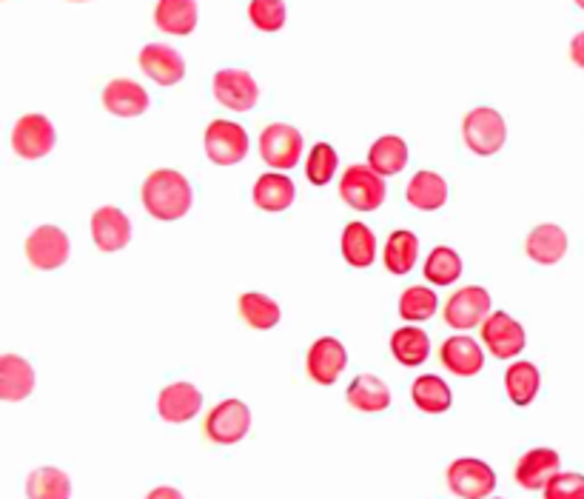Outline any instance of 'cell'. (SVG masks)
I'll list each match as a JSON object with an SVG mask.
<instances>
[{
	"mask_svg": "<svg viewBox=\"0 0 584 499\" xmlns=\"http://www.w3.org/2000/svg\"><path fill=\"white\" fill-rule=\"evenodd\" d=\"M463 137L474 155L490 157L505 146L507 140V124L505 117L490 106H476L465 115L463 120Z\"/></svg>",
	"mask_w": 584,
	"mask_h": 499,
	"instance_id": "2",
	"label": "cell"
},
{
	"mask_svg": "<svg viewBox=\"0 0 584 499\" xmlns=\"http://www.w3.org/2000/svg\"><path fill=\"white\" fill-rule=\"evenodd\" d=\"M391 351L393 356H397L399 365L413 369V365H422L425 360H428L430 340L422 329H417V325H405V329L393 331Z\"/></svg>",
	"mask_w": 584,
	"mask_h": 499,
	"instance_id": "30",
	"label": "cell"
},
{
	"mask_svg": "<svg viewBox=\"0 0 584 499\" xmlns=\"http://www.w3.org/2000/svg\"><path fill=\"white\" fill-rule=\"evenodd\" d=\"M91 241L106 254L123 252L132 241L129 217L115 206L97 208V212L91 214Z\"/></svg>",
	"mask_w": 584,
	"mask_h": 499,
	"instance_id": "14",
	"label": "cell"
},
{
	"mask_svg": "<svg viewBox=\"0 0 584 499\" xmlns=\"http://www.w3.org/2000/svg\"><path fill=\"white\" fill-rule=\"evenodd\" d=\"M249 20L260 32H280L285 27V3L283 0H251Z\"/></svg>",
	"mask_w": 584,
	"mask_h": 499,
	"instance_id": "37",
	"label": "cell"
},
{
	"mask_svg": "<svg viewBox=\"0 0 584 499\" xmlns=\"http://www.w3.org/2000/svg\"><path fill=\"white\" fill-rule=\"evenodd\" d=\"M539 385H542L539 369H536L533 363H527V360H519V363H514L505 371V391L507 397H510V402L519 405V409H525V405H531V402L536 400Z\"/></svg>",
	"mask_w": 584,
	"mask_h": 499,
	"instance_id": "28",
	"label": "cell"
},
{
	"mask_svg": "<svg viewBox=\"0 0 584 499\" xmlns=\"http://www.w3.org/2000/svg\"><path fill=\"white\" fill-rule=\"evenodd\" d=\"M192 203V183L177 169H157L143 183V206L155 221H183Z\"/></svg>",
	"mask_w": 584,
	"mask_h": 499,
	"instance_id": "1",
	"label": "cell"
},
{
	"mask_svg": "<svg viewBox=\"0 0 584 499\" xmlns=\"http://www.w3.org/2000/svg\"><path fill=\"white\" fill-rule=\"evenodd\" d=\"M571 60L578 69H584V32H578L576 38L571 40Z\"/></svg>",
	"mask_w": 584,
	"mask_h": 499,
	"instance_id": "39",
	"label": "cell"
},
{
	"mask_svg": "<svg viewBox=\"0 0 584 499\" xmlns=\"http://www.w3.org/2000/svg\"><path fill=\"white\" fill-rule=\"evenodd\" d=\"M348 405L362 414H382L391 405V389L377 374H360L348 385Z\"/></svg>",
	"mask_w": 584,
	"mask_h": 499,
	"instance_id": "20",
	"label": "cell"
},
{
	"mask_svg": "<svg viewBox=\"0 0 584 499\" xmlns=\"http://www.w3.org/2000/svg\"><path fill=\"white\" fill-rule=\"evenodd\" d=\"M558 454L553 448H533L516 462V482L527 491H539L558 473Z\"/></svg>",
	"mask_w": 584,
	"mask_h": 499,
	"instance_id": "18",
	"label": "cell"
},
{
	"mask_svg": "<svg viewBox=\"0 0 584 499\" xmlns=\"http://www.w3.org/2000/svg\"><path fill=\"white\" fill-rule=\"evenodd\" d=\"M442 365L456 376H476L481 369H485V354H481L479 343L470 337H450L442 343Z\"/></svg>",
	"mask_w": 584,
	"mask_h": 499,
	"instance_id": "21",
	"label": "cell"
},
{
	"mask_svg": "<svg viewBox=\"0 0 584 499\" xmlns=\"http://www.w3.org/2000/svg\"><path fill=\"white\" fill-rule=\"evenodd\" d=\"M525 252L539 266H556L558 260L567 254V232L556 223H542L527 234Z\"/></svg>",
	"mask_w": 584,
	"mask_h": 499,
	"instance_id": "17",
	"label": "cell"
},
{
	"mask_svg": "<svg viewBox=\"0 0 584 499\" xmlns=\"http://www.w3.org/2000/svg\"><path fill=\"white\" fill-rule=\"evenodd\" d=\"M240 317L245 325L257 331H269L280 323L283 312H280V303L274 297L263 292H245L240 297Z\"/></svg>",
	"mask_w": 584,
	"mask_h": 499,
	"instance_id": "29",
	"label": "cell"
},
{
	"mask_svg": "<svg viewBox=\"0 0 584 499\" xmlns=\"http://www.w3.org/2000/svg\"><path fill=\"white\" fill-rule=\"evenodd\" d=\"M199 409H203V394H199L197 385L186 383V380L166 385L157 397V414L172 425L194 420Z\"/></svg>",
	"mask_w": 584,
	"mask_h": 499,
	"instance_id": "16",
	"label": "cell"
},
{
	"mask_svg": "<svg viewBox=\"0 0 584 499\" xmlns=\"http://www.w3.org/2000/svg\"><path fill=\"white\" fill-rule=\"evenodd\" d=\"M368 166L382 177L399 175L408 166V143L397 135L379 137L368 151Z\"/></svg>",
	"mask_w": 584,
	"mask_h": 499,
	"instance_id": "27",
	"label": "cell"
},
{
	"mask_svg": "<svg viewBox=\"0 0 584 499\" xmlns=\"http://www.w3.org/2000/svg\"><path fill=\"white\" fill-rule=\"evenodd\" d=\"M437 294L430 292V288H425V285H411V288H405L402 297H399V317L411 320V323L430 320L437 314Z\"/></svg>",
	"mask_w": 584,
	"mask_h": 499,
	"instance_id": "35",
	"label": "cell"
},
{
	"mask_svg": "<svg viewBox=\"0 0 584 499\" xmlns=\"http://www.w3.org/2000/svg\"><path fill=\"white\" fill-rule=\"evenodd\" d=\"M294 197L296 188L285 175H274L271 172V175L257 177V183H254V206L263 208V212H285V208H291Z\"/></svg>",
	"mask_w": 584,
	"mask_h": 499,
	"instance_id": "25",
	"label": "cell"
},
{
	"mask_svg": "<svg viewBox=\"0 0 584 499\" xmlns=\"http://www.w3.org/2000/svg\"><path fill=\"white\" fill-rule=\"evenodd\" d=\"M481 340H485L490 354L499 356V360L519 356L527 345L525 329H522L519 320H514L507 312H494L481 323Z\"/></svg>",
	"mask_w": 584,
	"mask_h": 499,
	"instance_id": "11",
	"label": "cell"
},
{
	"mask_svg": "<svg viewBox=\"0 0 584 499\" xmlns=\"http://www.w3.org/2000/svg\"><path fill=\"white\" fill-rule=\"evenodd\" d=\"M75 3H84V0H75Z\"/></svg>",
	"mask_w": 584,
	"mask_h": 499,
	"instance_id": "42",
	"label": "cell"
},
{
	"mask_svg": "<svg viewBox=\"0 0 584 499\" xmlns=\"http://www.w3.org/2000/svg\"><path fill=\"white\" fill-rule=\"evenodd\" d=\"M342 257H345L348 266L353 268L373 266V257H377V234L360 221L348 223L345 232H342Z\"/></svg>",
	"mask_w": 584,
	"mask_h": 499,
	"instance_id": "26",
	"label": "cell"
},
{
	"mask_svg": "<svg viewBox=\"0 0 584 499\" xmlns=\"http://www.w3.org/2000/svg\"><path fill=\"white\" fill-rule=\"evenodd\" d=\"M573 3H576V7L582 9V12H584V0H573Z\"/></svg>",
	"mask_w": 584,
	"mask_h": 499,
	"instance_id": "41",
	"label": "cell"
},
{
	"mask_svg": "<svg viewBox=\"0 0 584 499\" xmlns=\"http://www.w3.org/2000/svg\"><path fill=\"white\" fill-rule=\"evenodd\" d=\"M146 499H186V497H183V491H177L174 486H157L148 491Z\"/></svg>",
	"mask_w": 584,
	"mask_h": 499,
	"instance_id": "40",
	"label": "cell"
},
{
	"mask_svg": "<svg viewBox=\"0 0 584 499\" xmlns=\"http://www.w3.org/2000/svg\"><path fill=\"white\" fill-rule=\"evenodd\" d=\"M545 499H584V473L558 471L545 486Z\"/></svg>",
	"mask_w": 584,
	"mask_h": 499,
	"instance_id": "38",
	"label": "cell"
},
{
	"mask_svg": "<svg viewBox=\"0 0 584 499\" xmlns=\"http://www.w3.org/2000/svg\"><path fill=\"white\" fill-rule=\"evenodd\" d=\"M197 0H157L155 23L166 35H192L197 29Z\"/></svg>",
	"mask_w": 584,
	"mask_h": 499,
	"instance_id": "23",
	"label": "cell"
},
{
	"mask_svg": "<svg viewBox=\"0 0 584 499\" xmlns=\"http://www.w3.org/2000/svg\"><path fill=\"white\" fill-rule=\"evenodd\" d=\"M337 163H340V157H337L334 146L331 143H317L309 155V163H305V175H309L314 186H328L337 175Z\"/></svg>",
	"mask_w": 584,
	"mask_h": 499,
	"instance_id": "36",
	"label": "cell"
},
{
	"mask_svg": "<svg viewBox=\"0 0 584 499\" xmlns=\"http://www.w3.org/2000/svg\"><path fill=\"white\" fill-rule=\"evenodd\" d=\"M463 274V257L448 246H437L425 260V277L434 285H454Z\"/></svg>",
	"mask_w": 584,
	"mask_h": 499,
	"instance_id": "34",
	"label": "cell"
},
{
	"mask_svg": "<svg viewBox=\"0 0 584 499\" xmlns=\"http://www.w3.org/2000/svg\"><path fill=\"white\" fill-rule=\"evenodd\" d=\"M251 431V409L243 400L217 402L206 417V437L217 446H237Z\"/></svg>",
	"mask_w": 584,
	"mask_h": 499,
	"instance_id": "4",
	"label": "cell"
},
{
	"mask_svg": "<svg viewBox=\"0 0 584 499\" xmlns=\"http://www.w3.org/2000/svg\"><path fill=\"white\" fill-rule=\"evenodd\" d=\"M55 126L46 115H23L12 129V149L23 160H40L55 149Z\"/></svg>",
	"mask_w": 584,
	"mask_h": 499,
	"instance_id": "6",
	"label": "cell"
},
{
	"mask_svg": "<svg viewBox=\"0 0 584 499\" xmlns=\"http://www.w3.org/2000/svg\"><path fill=\"white\" fill-rule=\"evenodd\" d=\"M206 155L217 166H237L249 155V135L232 120H214L206 129Z\"/></svg>",
	"mask_w": 584,
	"mask_h": 499,
	"instance_id": "10",
	"label": "cell"
},
{
	"mask_svg": "<svg viewBox=\"0 0 584 499\" xmlns=\"http://www.w3.org/2000/svg\"><path fill=\"white\" fill-rule=\"evenodd\" d=\"M417 257H419L417 234L405 232L402 228V232H393L391 237H388L386 254H382L388 272L408 274L413 266H417Z\"/></svg>",
	"mask_w": 584,
	"mask_h": 499,
	"instance_id": "33",
	"label": "cell"
},
{
	"mask_svg": "<svg viewBox=\"0 0 584 499\" xmlns=\"http://www.w3.org/2000/svg\"><path fill=\"white\" fill-rule=\"evenodd\" d=\"M69 234L58 226H38L27 237V260L38 272H55L69 260Z\"/></svg>",
	"mask_w": 584,
	"mask_h": 499,
	"instance_id": "7",
	"label": "cell"
},
{
	"mask_svg": "<svg viewBox=\"0 0 584 499\" xmlns=\"http://www.w3.org/2000/svg\"><path fill=\"white\" fill-rule=\"evenodd\" d=\"M260 155L271 169H294L302 157V135L291 124H269L260 135Z\"/></svg>",
	"mask_w": 584,
	"mask_h": 499,
	"instance_id": "5",
	"label": "cell"
},
{
	"mask_svg": "<svg viewBox=\"0 0 584 499\" xmlns=\"http://www.w3.org/2000/svg\"><path fill=\"white\" fill-rule=\"evenodd\" d=\"M340 197L357 212H377L386 203V177L377 175L371 166H351L340 183Z\"/></svg>",
	"mask_w": 584,
	"mask_h": 499,
	"instance_id": "3",
	"label": "cell"
},
{
	"mask_svg": "<svg viewBox=\"0 0 584 499\" xmlns=\"http://www.w3.org/2000/svg\"><path fill=\"white\" fill-rule=\"evenodd\" d=\"M104 106L115 117H140L148 109V91L135 80H111L104 89Z\"/></svg>",
	"mask_w": 584,
	"mask_h": 499,
	"instance_id": "22",
	"label": "cell"
},
{
	"mask_svg": "<svg viewBox=\"0 0 584 499\" xmlns=\"http://www.w3.org/2000/svg\"><path fill=\"white\" fill-rule=\"evenodd\" d=\"M140 69L157 86H174L186 78V60L168 43H148L140 52Z\"/></svg>",
	"mask_w": 584,
	"mask_h": 499,
	"instance_id": "15",
	"label": "cell"
},
{
	"mask_svg": "<svg viewBox=\"0 0 584 499\" xmlns=\"http://www.w3.org/2000/svg\"><path fill=\"white\" fill-rule=\"evenodd\" d=\"M35 391V369L18 354H3L0 360V397L7 402L27 400Z\"/></svg>",
	"mask_w": 584,
	"mask_h": 499,
	"instance_id": "19",
	"label": "cell"
},
{
	"mask_svg": "<svg viewBox=\"0 0 584 499\" xmlns=\"http://www.w3.org/2000/svg\"><path fill=\"white\" fill-rule=\"evenodd\" d=\"M448 488L463 499H485L494 493L496 473L488 462L463 457L448 466Z\"/></svg>",
	"mask_w": 584,
	"mask_h": 499,
	"instance_id": "8",
	"label": "cell"
},
{
	"mask_svg": "<svg viewBox=\"0 0 584 499\" xmlns=\"http://www.w3.org/2000/svg\"><path fill=\"white\" fill-rule=\"evenodd\" d=\"M490 317V294L481 288V285H468V288H459L454 297L445 305V323L450 329L468 331L474 325L485 323Z\"/></svg>",
	"mask_w": 584,
	"mask_h": 499,
	"instance_id": "12",
	"label": "cell"
},
{
	"mask_svg": "<svg viewBox=\"0 0 584 499\" xmlns=\"http://www.w3.org/2000/svg\"><path fill=\"white\" fill-rule=\"evenodd\" d=\"M345 365H348V351L337 337H320L309 349V356H305L309 376L320 385H334L337 380H340L342 371H345Z\"/></svg>",
	"mask_w": 584,
	"mask_h": 499,
	"instance_id": "13",
	"label": "cell"
},
{
	"mask_svg": "<svg viewBox=\"0 0 584 499\" xmlns=\"http://www.w3.org/2000/svg\"><path fill=\"white\" fill-rule=\"evenodd\" d=\"M408 203L419 212H437L448 203V183L437 172H417L408 183Z\"/></svg>",
	"mask_w": 584,
	"mask_h": 499,
	"instance_id": "24",
	"label": "cell"
},
{
	"mask_svg": "<svg viewBox=\"0 0 584 499\" xmlns=\"http://www.w3.org/2000/svg\"><path fill=\"white\" fill-rule=\"evenodd\" d=\"M411 397L413 405L425 414H445L454 402V394H450L448 383L439 380L437 374H422L417 383L411 385Z\"/></svg>",
	"mask_w": 584,
	"mask_h": 499,
	"instance_id": "31",
	"label": "cell"
},
{
	"mask_svg": "<svg viewBox=\"0 0 584 499\" xmlns=\"http://www.w3.org/2000/svg\"><path fill=\"white\" fill-rule=\"evenodd\" d=\"M27 497L29 499H69L71 497L69 473L60 471V468H52V466L35 468L27 480Z\"/></svg>",
	"mask_w": 584,
	"mask_h": 499,
	"instance_id": "32",
	"label": "cell"
},
{
	"mask_svg": "<svg viewBox=\"0 0 584 499\" xmlns=\"http://www.w3.org/2000/svg\"><path fill=\"white\" fill-rule=\"evenodd\" d=\"M214 98L220 106L232 111H249L257 106L260 86L251 78V71L245 69H220L214 75Z\"/></svg>",
	"mask_w": 584,
	"mask_h": 499,
	"instance_id": "9",
	"label": "cell"
}]
</instances>
